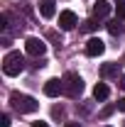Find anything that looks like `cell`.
<instances>
[{"label": "cell", "instance_id": "1", "mask_svg": "<svg viewBox=\"0 0 125 127\" xmlns=\"http://www.w3.org/2000/svg\"><path fill=\"white\" fill-rule=\"evenodd\" d=\"M22 68H25V56H22L20 51L5 54V59H2V71H5V76H20Z\"/></svg>", "mask_w": 125, "mask_h": 127}, {"label": "cell", "instance_id": "2", "mask_svg": "<svg viewBox=\"0 0 125 127\" xmlns=\"http://www.w3.org/2000/svg\"><path fill=\"white\" fill-rule=\"evenodd\" d=\"M10 103H12V108H15L17 112H22V115H30V112H34L39 108V103H37L34 98L22 95V93H12L10 95Z\"/></svg>", "mask_w": 125, "mask_h": 127}, {"label": "cell", "instance_id": "3", "mask_svg": "<svg viewBox=\"0 0 125 127\" xmlns=\"http://www.w3.org/2000/svg\"><path fill=\"white\" fill-rule=\"evenodd\" d=\"M62 83H64V93L69 95V98H78V95L83 93V81H81V76L74 73V71L64 73Z\"/></svg>", "mask_w": 125, "mask_h": 127}, {"label": "cell", "instance_id": "4", "mask_svg": "<svg viewBox=\"0 0 125 127\" xmlns=\"http://www.w3.org/2000/svg\"><path fill=\"white\" fill-rule=\"evenodd\" d=\"M25 51H27L30 56H44L47 44H44V39H39V37H30V39L25 42Z\"/></svg>", "mask_w": 125, "mask_h": 127}, {"label": "cell", "instance_id": "5", "mask_svg": "<svg viewBox=\"0 0 125 127\" xmlns=\"http://www.w3.org/2000/svg\"><path fill=\"white\" fill-rule=\"evenodd\" d=\"M78 25V17H76V12H71V10H64V12H59V27L62 30H74Z\"/></svg>", "mask_w": 125, "mask_h": 127}, {"label": "cell", "instance_id": "6", "mask_svg": "<svg viewBox=\"0 0 125 127\" xmlns=\"http://www.w3.org/2000/svg\"><path fill=\"white\" fill-rule=\"evenodd\" d=\"M59 93H64L62 78H49L47 83H44V95H49V98H59Z\"/></svg>", "mask_w": 125, "mask_h": 127}, {"label": "cell", "instance_id": "7", "mask_svg": "<svg viewBox=\"0 0 125 127\" xmlns=\"http://www.w3.org/2000/svg\"><path fill=\"white\" fill-rule=\"evenodd\" d=\"M103 51H106V44H103L98 37H93V39L86 42V54H88V56H93V59H96V56H101Z\"/></svg>", "mask_w": 125, "mask_h": 127}, {"label": "cell", "instance_id": "8", "mask_svg": "<svg viewBox=\"0 0 125 127\" xmlns=\"http://www.w3.org/2000/svg\"><path fill=\"white\" fill-rule=\"evenodd\" d=\"M39 15L52 20L57 15V0H39Z\"/></svg>", "mask_w": 125, "mask_h": 127}, {"label": "cell", "instance_id": "9", "mask_svg": "<svg viewBox=\"0 0 125 127\" xmlns=\"http://www.w3.org/2000/svg\"><path fill=\"white\" fill-rule=\"evenodd\" d=\"M110 15V2L108 0H96L93 2V17H98V20H103V17Z\"/></svg>", "mask_w": 125, "mask_h": 127}, {"label": "cell", "instance_id": "10", "mask_svg": "<svg viewBox=\"0 0 125 127\" xmlns=\"http://www.w3.org/2000/svg\"><path fill=\"white\" fill-rule=\"evenodd\" d=\"M108 95H110V88L106 83H96V88H93V98L96 100H106Z\"/></svg>", "mask_w": 125, "mask_h": 127}, {"label": "cell", "instance_id": "11", "mask_svg": "<svg viewBox=\"0 0 125 127\" xmlns=\"http://www.w3.org/2000/svg\"><path fill=\"white\" fill-rule=\"evenodd\" d=\"M118 73V64H106L103 68H101V76L103 78H108V76H115Z\"/></svg>", "mask_w": 125, "mask_h": 127}, {"label": "cell", "instance_id": "12", "mask_svg": "<svg viewBox=\"0 0 125 127\" xmlns=\"http://www.w3.org/2000/svg\"><path fill=\"white\" fill-rule=\"evenodd\" d=\"M108 32L113 37H118V34H123V25H120L118 20H113V22H108Z\"/></svg>", "mask_w": 125, "mask_h": 127}, {"label": "cell", "instance_id": "13", "mask_svg": "<svg viewBox=\"0 0 125 127\" xmlns=\"http://www.w3.org/2000/svg\"><path fill=\"white\" fill-rule=\"evenodd\" d=\"M81 30L83 32H96L98 30V22H96V20H86V22L81 25Z\"/></svg>", "mask_w": 125, "mask_h": 127}, {"label": "cell", "instance_id": "14", "mask_svg": "<svg viewBox=\"0 0 125 127\" xmlns=\"http://www.w3.org/2000/svg\"><path fill=\"white\" fill-rule=\"evenodd\" d=\"M115 12H118V17H120V20H125V2H123V0L118 2V7H115Z\"/></svg>", "mask_w": 125, "mask_h": 127}, {"label": "cell", "instance_id": "15", "mask_svg": "<svg viewBox=\"0 0 125 127\" xmlns=\"http://www.w3.org/2000/svg\"><path fill=\"white\" fill-rule=\"evenodd\" d=\"M0 127H10V115H2L0 117Z\"/></svg>", "mask_w": 125, "mask_h": 127}, {"label": "cell", "instance_id": "16", "mask_svg": "<svg viewBox=\"0 0 125 127\" xmlns=\"http://www.w3.org/2000/svg\"><path fill=\"white\" fill-rule=\"evenodd\" d=\"M118 110L125 112V98H123V100H118Z\"/></svg>", "mask_w": 125, "mask_h": 127}, {"label": "cell", "instance_id": "17", "mask_svg": "<svg viewBox=\"0 0 125 127\" xmlns=\"http://www.w3.org/2000/svg\"><path fill=\"white\" fill-rule=\"evenodd\" d=\"M32 127H49L47 122H32Z\"/></svg>", "mask_w": 125, "mask_h": 127}, {"label": "cell", "instance_id": "18", "mask_svg": "<svg viewBox=\"0 0 125 127\" xmlns=\"http://www.w3.org/2000/svg\"><path fill=\"white\" fill-rule=\"evenodd\" d=\"M64 127H81V125H78V122H66Z\"/></svg>", "mask_w": 125, "mask_h": 127}, {"label": "cell", "instance_id": "19", "mask_svg": "<svg viewBox=\"0 0 125 127\" xmlns=\"http://www.w3.org/2000/svg\"><path fill=\"white\" fill-rule=\"evenodd\" d=\"M120 88H123V91H125V76H123V78H120Z\"/></svg>", "mask_w": 125, "mask_h": 127}]
</instances>
